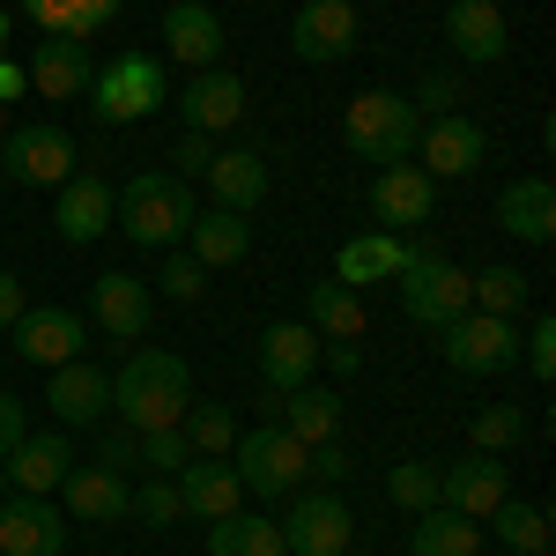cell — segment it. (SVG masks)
<instances>
[{
    "instance_id": "1",
    "label": "cell",
    "mask_w": 556,
    "mask_h": 556,
    "mask_svg": "<svg viewBox=\"0 0 556 556\" xmlns=\"http://www.w3.org/2000/svg\"><path fill=\"white\" fill-rule=\"evenodd\" d=\"M186 401H193V371L172 349H134L112 371V424L127 430H172L186 416Z\"/></svg>"
},
{
    "instance_id": "2",
    "label": "cell",
    "mask_w": 556,
    "mask_h": 556,
    "mask_svg": "<svg viewBox=\"0 0 556 556\" xmlns=\"http://www.w3.org/2000/svg\"><path fill=\"white\" fill-rule=\"evenodd\" d=\"M201 215V201H193V186L172 172H134L127 186H119V208H112V230L127 238V245H141V253H172L178 238H186V223Z\"/></svg>"
},
{
    "instance_id": "3",
    "label": "cell",
    "mask_w": 556,
    "mask_h": 556,
    "mask_svg": "<svg viewBox=\"0 0 556 556\" xmlns=\"http://www.w3.org/2000/svg\"><path fill=\"white\" fill-rule=\"evenodd\" d=\"M416 134H424V112H416L408 97H393V89H364V97H349V112H342L349 156H364L371 172L408 164V156H416Z\"/></svg>"
},
{
    "instance_id": "4",
    "label": "cell",
    "mask_w": 556,
    "mask_h": 556,
    "mask_svg": "<svg viewBox=\"0 0 556 556\" xmlns=\"http://www.w3.org/2000/svg\"><path fill=\"white\" fill-rule=\"evenodd\" d=\"M172 104V83H164V60L156 52H112L104 67H97V83H89V112H97V127H134V119H156Z\"/></svg>"
},
{
    "instance_id": "5",
    "label": "cell",
    "mask_w": 556,
    "mask_h": 556,
    "mask_svg": "<svg viewBox=\"0 0 556 556\" xmlns=\"http://www.w3.org/2000/svg\"><path fill=\"white\" fill-rule=\"evenodd\" d=\"M393 290H401V312H408L416 327H453L460 312H475L468 267H453V260L430 253V245H408V267L393 275Z\"/></svg>"
},
{
    "instance_id": "6",
    "label": "cell",
    "mask_w": 556,
    "mask_h": 556,
    "mask_svg": "<svg viewBox=\"0 0 556 556\" xmlns=\"http://www.w3.org/2000/svg\"><path fill=\"white\" fill-rule=\"evenodd\" d=\"M304 460H312V445H298L282 424L238 430V445H230V475L245 482V497H290V490H304Z\"/></svg>"
},
{
    "instance_id": "7",
    "label": "cell",
    "mask_w": 556,
    "mask_h": 556,
    "mask_svg": "<svg viewBox=\"0 0 556 556\" xmlns=\"http://www.w3.org/2000/svg\"><path fill=\"white\" fill-rule=\"evenodd\" d=\"M438 349L460 379H497L519 364V327L497 319V312H460L453 327H438Z\"/></svg>"
},
{
    "instance_id": "8",
    "label": "cell",
    "mask_w": 556,
    "mask_h": 556,
    "mask_svg": "<svg viewBox=\"0 0 556 556\" xmlns=\"http://www.w3.org/2000/svg\"><path fill=\"white\" fill-rule=\"evenodd\" d=\"M275 527L290 556H349L356 542V513L342 505V490H290V513Z\"/></svg>"
},
{
    "instance_id": "9",
    "label": "cell",
    "mask_w": 556,
    "mask_h": 556,
    "mask_svg": "<svg viewBox=\"0 0 556 556\" xmlns=\"http://www.w3.org/2000/svg\"><path fill=\"white\" fill-rule=\"evenodd\" d=\"M0 178L8 186H67L75 178V134L38 119V127H8L0 134Z\"/></svg>"
},
{
    "instance_id": "10",
    "label": "cell",
    "mask_w": 556,
    "mask_h": 556,
    "mask_svg": "<svg viewBox=\"0 0 556 556\" xmlns=\"http://www.w3.org/2000/svg\"><path fill=\"white\" fill-rule=\"evenodd\" d=\"M8 334H15V356H23L30 371H60V364L83 356L89 319H83V312H67V304H23V319H15Z\"/></svg>"
},
{
    "instance_id": "11",
    "label": "cell",
    "mask_w": 556,
    "mask_h": 556,
    "mask_svg": "<svg viewBox=\"0 0 556 556\" xmlns=\"http://www.w3.org/2000/svg\"><path fill=\"white\" fill-rule=\"evenodd\" d=\"M482 156H490V134L475 127L468 112H438V119H424L408 164H424L430 178H475V172H482Z\"/></svg>"
},
{
    "instance_id": "12",
    "label": "cell",
    "mask_w": 556,
    "mask_h": 556,
    "mask_svg": "<svg viewBox=\"0 0 556 556\" xmlns=\"http://www.w3.org/2000/svg\"><path fill=\"white\" fill-rule=\"evenodd\" d=\"M290 52L304 67H342L356 52V0H304L290 15Z\"/></svg>"
},
{
    "instance_id": "13",
    "label": "cell",
    "mask_w": 556,
    "mask_h": 556,
    "mask_svg": "<svg viewBox=\"0 0 556 556\" xmlns=\"http://www.w3.org/2000/svg\"><path fill=\"white\" fill-rule=\"evenodd\" d=\"M89 319H97L104 342H141L149 319H156V290L141 275H127V267H112V275L89 282Z\"/></svg>"
},
{
    "instance_id": "14",
    "label": "cell",
    "mask_w": 556,
    "mask_h": 556,
    "mask_svg": "<svg viewBox=\"0 0 556 556\" xmlns=\"http://www.w3.org/2000/svg\"><path fill=\"white\" fill-rule=\"evenodd\" d=\"M112 208H119V193H112L104 172H75L67 186H52V230H60V245H97L112 230Z\"/></svg>"
},
{
    "instance_id": "15",
    "label": "cell",
    "mask_w": 556,
    "mask_h": 556,
    "mask_svg": "<svg viewBox=\"0 0 556 556\" xmlns=\"http://www.w3.org/2000/svg\"><path fill=\"white\" fill-rule=\"evenodd\" d=\"M497 497H513L505 453H468V460H438V505L460 519H490Z\"/></svg>"
},
{
    "instance_id": "16",
    "label": "cell",
    "mask_w": 556,
    "mask_h": 556,
    "mask_svg": "<svg viewBox=\"0 0 556 556\" xmlns=\"http://www.w3.org/2000/svg\"><path fill=\"white\" fill-rule=\"evenodd\" d=\"M371 215H379V230H424L430 215H438V178L424 164H386L371 172Z\"/></svg>"
},
{
    "instance_id": "17",
    "label": "cell",
    "mask_w": 556,
    "mask_h": 556,
    "mask_svg": "<svg viewBox=\"0 0 556 556\" xmlns=\"http://www.w3.org/2000/svg\"><path fill=\"white\" fill-rule=\"evenodd\" d=\"M67 468H75L67 430H23V438L8 445V460H0V482L23 490V497H52V490L67 482Z\"/></svg>"
},
{
    "instance_id": "18",
    "label": "cell",
    "mask_w": 556,
    "mask_h": 556,
    "mask_svg": "<svg viewBox=\"0 0 556 556\" xmlns=\"http://www.w3.org/2000/svg\"><path fill=\"white\" fill-rule=\"evenodd\" d=\"M45 408H52L67 430H97L104 416H112V371H97L89 356L45 371Z\"/></svg>"
},
{
    "instance_id": "19",
    "label": "cell",
    "mask_w": 556,
    "mask_h": 556,
    "mask_svg": "<svg viewBox=\"0 0 556 556\" xmlns=\"http://www.w3.org/2000/svg\"><path fill=\"white\" fill-rule=\"evenodd\" d=\"M238 119H245V83L230 67H201L193 83L178 89V127L186 134H208L215 141V134L238 127Z\"/></svg>"
},
{
    "instance_id": "20",
    "label": "cell",
    "mask_w": 556,
    "mask_h": 556,
    "mask_svg": "<svg viewBox=\"0 0 556 556\" xmlns=\"http://www.w3.org/2000/svg\"><path fill=\"white\" fill-rule=\"evenodd\" d=\"M60 549H67V513L52 497L8 490V505H0V556H60Z\"/></svg>"
},
{
    "instance_id": "21",
    "label": "cell",
    "mask_w": 556,
    "mask_h": 556,
    "mask_svg": "<svg viewBox=\"0 0 556 556\" xmlns=\"http://www.w3.org/2000/svg\"><path fill=\"white\" fill-rule=\"evenodd\" d=\"M445 45H453L468 67H497V60L513 52V23H505L497 0H453V8H445Z\"/></svg>"
},
{
    "instance_id": "22",
    "label": "cell",
    "mask_w": 556,
    "mask_h": 556,
    "mask_svg": "<svg viewBox=\"0 0 556 556\" xmlns=\"http://www.w3.org/2000/svg\"><path fill=\"white\" fill-rule=\"evenodd\" d=\"M319 334L304 327V319H275L267 334H260V379H267V393H290V386H304L312 371H319Z\"/></svg>"
},
{
    "instance_id": "23",
    "label": "cell",
    "mask_w": 556,
    "mask_h": 556,
    "mask_svg": "<svg viewBox=\"0 0 556 556\" xmlns=\"http://www.w3.org/2000/svg\"><path fill=\"white\" fill-rule=\"evenodd\" d=\"M127 497H134V482H127V475H112V468H97V460H75L67 482H60V513L89 519V527L127 519Z\"/></svg>"
},
{
    "instance_id": "24",
    "label": "cell",
    "mask_w": 556,
    "mask_h": 556,
    "mask_svg": "<svg viewBox=\"0 0 556 556\" xmlns=\"http://www.w3.org/2000/svg\"><path fill=\"white\" fill-rule=\"evenodd\" d=\"M164 52L186 60L193 75L201 67H223V15H215L208 0H172L164 8Z\"/></svg>"
},
{
    "instance_id": "25",
    "label": "cell",
    "mask_w": 556,
    "mask_h": 556,
    "mask_svg": "<svg viewBox=\"0 0 556 556\" xmlns=\"http://www.w3.org/2000/svg\"><path fill=\"white\" fill-rule=\"evenodd\" d=\"M23 75H30V89H38V97H52V104H75V97H89V83H97V60H89V45L45 38L38 52L23 60Z\"/></svg>"
},
{
    "instance_id": "26",
    "label": "cell",
    "mask_w": 556,
    "mask_h": 556,
    "mask_svg": "<svg viewBox=\"0 0 556 556\" xmlns=\"http://www.w3.org/2000/svg\"><path fill=\"white\" fill-rule=\"evenodd\" d=\"M186 253L201 260V267H238V260L253 253V215H238V208H201L193 223H186V238H178Z\"/></svg>"
},
{
    "instance_id": "27",
    "label": "cell",
    "mask_w": 556,
    "mask_h": 556,
    "mask_svg": "<svg viewBox=\"0 0 556 556\" xmlns=\"http://www.w3.org/2000/svg\"><path fill=\"white\" fill-rule=\"evenodd\" d=\"M178 482V505H186V519H230L238 505H245V482L230 475V460H186V468L172 475Z\"/></svg>"
},
{
    "instance_id": "28",
    "label": "cell",
    "mask_w": 556,
    "mask_h": 556,
    "mask_svg": "<svg viewBox=\"0 0 556 556\" xmlns=\"http://www.w3.org/2000/svg\"><path fill=\"white\" fill-rule=\"evenodd\" d=\"M267 186H275V172H267V156H260V149H215V164H208L215 208L253 215L260 201H267Z\"/></svg>"
},
{
    "instance_id": "29",
    "label": "cell",
    "mask_w": 556,
    "mask_h": 556,
    "mask_svg": "<svg viewBox=\"0 0 556 556\" xmlns=\"http://www.w3.org/2000/svg\"><path fill=\"white\" fill-rule=\"evenodd\" d=\"M401 267H408V245L393 230H356V238H342V253H334V282L371 290V282H393Z\"/></svg>"
},
{
    "instance_id": "30",
    "label": "cell",
    "mask_w": 556,
    "mask_h": 556,
    "mask_svg": "<svg viewBox=\"0 0 556 556\" xmlns=\"http://www.w3.org/2000/svg\"><path fill=\"white\" fill-rule=\"evenodd\" d=\"M497 223L513 230L519 245H549V238H556V186L542 172L513 178V186L497 193Z\"/></svg>"
},
{
    "instance_id": "31",
    "label": "cell",
    "mask_w": 556,
    "mask_h": 556,
    "mask_svg": "<svg viewBox=\"0 0 556 556\" xmlns=\"http://www.w3.org/2000/svg\"><path fill=\"white\" fill-rule=\"evenodd\" d=\"M127 0H15V15L38 23V38H67V45H89Z\"/></svg>"
},
{
    "instance_id": "32",
    "label": "cell",
    "mask_w": 556,
    "mask_h": 556,
    "mask_svg": "<svg viewBox=\"0 0 556 556\" xmlns=\"http://www.w3.org/2000/svg\"><path fill=\"white\" fill-rule=\"evenodd\" d=\"M275 424L290 430L298 445H327L334 430H342V401H334V386H290V393H275Z\"/></svg>"
},
{
    "instance_id": "33",
    "label": "cell",
    "mask_w": 556,
    "mask_h": 556,
    "mask_svg": "<svg viewBox=\"0 0 556 556\" xmlns=\"http://www.w3.org/2000/svg\"><path fill=\"white\" fill-rule=\"evenodd\" d=\"M304 327L319 334V342H364V290H349V282H312V298H304Z\"/></svg>"
},
{
    "instance_id": "34",
    "label": "cell",
    "mask_w": 556,
    "mask_h": 556,
    "mask_svg": "<svg viewBox=\"0 0 556 556\" xmlns=\"http://www.w3.org/2000/svg\"><path fill=\"white\" fill-rule=\"evenodd\" d=\"M408 556H482V519H460V513H445V505H430V513H416Z\"/></svg>"
},
{
    "instance_id": "35",
    "label": "cell",
    "mask_w": 556,
    "mask_h": 556,
    "mask_svg": "<svg viewBox=\"0 0 556 556\" xmlns=\"http://www.w3.org/2000/svg\"><path fill=\"white\" fill-rule=\"evenodd\" d=\"M178 438H186L193 460H230V445H238V416H230L223 401H186Z\"/></svg>"
},
{
    "instance_id": "36",
    "label": "cell",
    "mask_w": 556,
    "mask_h": 556,
    "mask_svg": "<svg viewBox=\"0 0 556 556\" xmlns=\"http://www.w3.org/2000/svg\"><path fill=\"white\" fill-rule=\"evenodd\" d=\"M208 556H290V549H282V527L275 519H253L238 505L230 519H208Z\"/></svg>"
},
{
    "instance_id": "37",
    "label": "cell",
    "mask_w": 556,
    "mask_h": 556,
    "mask_svg": "<svg viewBox=\"0 0 556 556\" xmlns=\"http://www.w3.org/2000/svg\"><path fill=\"white\" fill-rule=\"evenodd\" d=\"M490 534L513 556H549V513L527 505V497H497V505H490Z\"/></svg>"
},
{
    "instance_id": "38",
    "label": "cell",
    "mask_w": 556,
    "mask_h": 556,
    "mask_svg": "<svg viewBox=\"0 0 556 556\" xmlns=\"http://www.w3.org/2000/svg\"><path fill=\"white\" fill-rule=\"evenodd\" d=\"M468 298H475V312H497V319H513L519 304L534 298V282H527L519 267H475V275H468Z\"/></svg>"
},
{
    "instance_id": "39",
    "label": "cell",
    "mask_w": 556,
    "mask_h": 556,
    "mask_svg": "<svg viewBox=\"0 0 556 556\" xmlns=\"http://www.w3.org/2000/svg\"><path fill=\"white\" fill-rule=\"evenodd\" d=\"M386 497L401 513H430L438 505V460H393L386 468Z\"/></svg>"
},
{
    "instance_id": "40",
    "label": "cell",
    "mask_w": 556,
    "mask_h": 556,
    "mask_svg": "<svg viewBox=\"0 0 556 556\" xmlns=\"http://www.w3.org/2000/svg\"><path fill=\"white\" fill-rule=\"evenodd\" d=\"M475 453H513L519 438H527V416H519V401H490V408H475Z\"/></svg>"
},
{
    "instance_id": "41",
    "label": "cell",
    "mask_w": 556,
    "mask_h": 556,
    "mask_svg": "<svg viewBox=\"0 0 556 556\" xmlns=\"http://www.w3.org/2000/svg\"><path fill=\"white\" fill-rule=\"evenodd\" d=\"M127 519H141V527H178V519H186V505H178V482H172V475H149V482L127 497Z\"/></svg>"
},
{
    "instance_id": "42",
    "label": "cell",
    "mask_w": 556,
    "mask_h": 556,
    "mask_svg": "<svg viewBox=\"0 0 556 556\" xmlns=\"http://www.w3.org/2000/svg\"><path fill=\"white\" fill-rule=\"evenodd\" d=\"M201 290H208V267H201L193 253H172L164 267H156V298H172V304H193Z\"/></svg>"
},
{
    "instance_id": "43",
    "label": "cell",
    "mask_w": 556,
    "mask_h": 556,
    "mask_svg": "<svg viewBox=\"0 0 556 556\" xmlns=\"http://www.w3.org/2000/svg\"><path fill=\"white\" fill-rule=\"evenodd\" d=\"M97 468H112V475H134L141 468V430H127V424H97Z\"/></svg>"
},
{
    "instance_id": "44",
    "label": "cell",
    "mask_w": 556,
    "mask_h": 556,
    "mask_svg": "<svg viewBox=\"0 0 556 556\" xmlns=\"http://www.w3.org/2000/svg\"><path fill=\"white\" fill-rule=\"evenodd\" d=\"M186 460H193V453H186L178 424L172 430H141V468H149V475H178Z\"/></svg>"
},
{
    "instance_id": "45",
    "label": "cell",
    "mask_w": 556,
    "mask_h": 556,
    "mask_svg": "<svg viewBox=\"0 0 556 556\" xmlns=\"http://www.w3.org/2000/svg\"><path fill=\"white\" fill-rule=\"evenodd\" d=\"M519 356H527V371L549 386L556 379V319H534L527 334H519Z\"/></svg>"
},
{
    "instance_id": "46",
    "label": "cell",
    "mask_w": 556,
    "mask_h": 556,
    "mask_svg": "<svg viewBox=\"0 0 556 556\" xmlns=\"http://www.w3.org/2000/svg\"><path fill=\"white\" fill-rule=\"evenodd\" d=\"M208 164H215V141H208V134H178V141H172V178L193 186V178H208Z\"/></svg>"
},
{
    "instance_id": "47",
    "label": "cell",
    "mask_w": 556,
    "mask_h": 556,
    "mask_svg": "<svg viewBox=\"0 0 556 556\" xmlns=\"http://www.w3.org/2000/svg\"><path fill=\"white\" fill-rule=\"evenodd\" d=\"M304 482H319V490H342V482H349V453H342V438L312 445V460H304Z\"/></svg>"
},
{
    "instance_id": "48",
    "label": "cell",
    "mask_w": 556,
    "mask_h": 556,
    "mask_svg": "<svg viewBox=\"0 0 556 556\" xmlns=\"http://www.w3.org/2000/svg\"><path fill=\"white\" fill-rule=\"evenodd\" d=\"M408 104H416V112H430V119H438V112H453V104H460V89H453V75H424V89H416V97H408Z\"/></svg>"
},
{
    "instance_id": "49",
    "label": "cell",
    "mask_w": 556,
    "mask_h": 556,
    "mask_svg": "<svg viewBox=\"0 0 556 556\" xmlns=\"http://www.w3.org/2000/svg\"><path fill=\"white\" fill-rule=\"evenodd\" d=\"M23 430H30V408H23L15 393H0V460H8V445H15Z\"/></svg>"
},
{
    "instance_id": "50",
    "label": "cell",
    "mask_w": 556,
    "mask_h": 556,
    "mask_svg": "<svg viewBox=\"0 0 556 556\" xmlns=\"http://www.w3.org/2000/svg\"><path fill=\"white\" fill-rule=\"evenodd\" d=\"M23 304H30V290H23V282L0 267V327H15V319H23Z\"/></svg>"
},
{
    "instance_id": "51",
    "label": "cell",
    "mask_w": 556,
    "mask_h": 556,
    "mask_svg": "<svg viewBox=\"0 0 556 556\" xmlns=\"http://www.w3.org/2000/svg\"><path fill=\"white\" fill-rule=\"evenodd\" d=\"M30 89V75H23V60H0V104H15Z\"/></svg>"
},
{
    "instance_id": "52",
    "label": "cell",
    "mask_w": 556,
    "mask_h": 556,
    "mask_svg": "<svg viewBox=\"0 0 556 556\" xmlns=\"http://www.w3.org/2000/svg\"><path fill=\"white\" fill-rule=\"evenodd\" d=\"M319 356H334V379H349V371L364 364V349H356V342H327V349H319Z\"/></svg>"
},
{
    "instance_id": "53",
    "label": "cell",
    "mask_w": 556,
    "mask_h": 556,
    "mask_svg": "<svg viewBox=\"0 0 556 556\" xmlns=\"http://www.w3.org/2000/svg\"><path fill=\"white\" fill-rule=\"evenodd\" d=\"M8 45H15V8H0V60H8Z\"/></svg>"
},
{
    "instance_id": "54",
    "label": "cell",
    "mask_w": 556,
    "mask_h": 556,
    "mask_svg": "<svg viewBox=\"0 0 556 556\" xmlns=\"http://www.w3.org/2000/svg\"><path fill=\"white\" fill-rule=\"evenodd\" d=\"M0 134H8V104H0Z\"/></svg>"
},
{
    "instance_id": "55",
    "label": "cell",
    "mask_w": 556,
    "mask_h": 556,
    "mask_svg": "<svg viewBox=\"0 0 556 556\" xmlns=\"http://www.w3.org/2000/svg\"><path fill=\"white\" fill-rule=\"evenodd\" d=\"M0 193H8V178H0Z\"/></svg>"
}]
</instances>
